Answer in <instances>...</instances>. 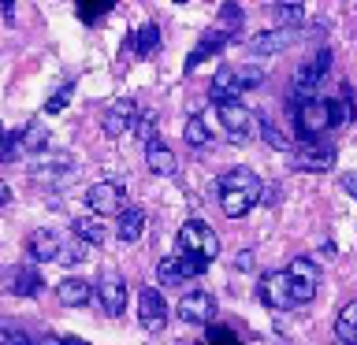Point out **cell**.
<instances>
[{"label": "cell", "mask_w": 357, "mask_h": 345, "mask_svg": "<svg viewBox=\"0 0 357 345\" xmlns=\"http://www.w3.org/2000/svg\"><path fill=\"white\" fill-rule=\"evenodd\" d=\"M220 208H223V216H231V219H242L245 211H250L257 200H261V178H257L250 167H234V171L227 175H220Z\"/></svg>", "instance_id": "cell-1"}, {"label": "cell", "mask_w": 357, "mask_h": 345, "mask_svg": "<svg viewBox=\"0 0 357 345\" xmlns=\"http://www.w3.org/2000/svg\"><path fill=\"white\" fill-rule=\"evenodd\" d=\"M175 249L178 256H197V260H205L212 264L220 256V238H216V230L208 227V223H201V219H190L183 230H178V241H175Z\"/></svg>", "instance_id": "cell-2"}, {"label": "cell", "mask_w": 357, "mask_h": 345, "mask_svg": "<svg viewBox=\"0 0 357 345\" xmlns=\"http://www.w3.org/2000/svg\"><path fill=\"white\" fill-rule=\"evenodd\" d=\"M287 275H290V294H294V305H309V300L317 297V286H320V267L312 264L309 256H298V260H290Z\"/></svg>", "instance_id": "cell-3"}, {"label": "cell", "mask_w": 357, "mask_h": 345, "mask_svg": "<svg viewBox=\"0 0 357 345\" xmlns=\"http://www.w3.org/2000/svg\"><path fill=\"white\" fill-rule=\"evenodd\" d=\"M257 294H261V305L275 308V312L294 308V294H290V275L287 271H268L261 278V286H257Z\"/></svg>", "instance_id": "cell-4"}, {"label": "cell", "mask_w": 357, "mask_h": 345, "mask_svg": "<svg viewBox=\"0 0 357 345\" xmlns=\"http://www.w3.org/2000/svg\"><path fill=\"white\" fill-rule=\"evenodd\" d=\"M212 316H216V297H212L208 289H190V294L178 300V319H183V323L208 327Z\"/></svg>", "instance_id": "cell-5"}, {"label": "cell", "mask_w": 357, "mask_h": 345, "mask_svg": "<svg viewBox=\"0 0 357 345\" xmlns=\"http://www.w3.org/2000/svg\"><path fill=\"white\" fill-rule=\"evenodd\" d=\"M298 134L305 141H317L324 130H331V119H328V100H305V104L298 108Z\"/></svg>", "instance_id": "cell-6"}, {"label": "cell", "mask_w": 357, "mask_h": 345, "mask_svg": "<svg viewBox=\"0 0 357 345\" xmlns=\"http://www.w3.org/2000/svg\"><path fill=\"white\" fill-rule=\"evenodd\" d=\"M86 204L93 208V216H119L123 208V186L119 182H93L86 189Z\"/></svg>", "instance_id": "cell-7"}, {"label": "cell", "mask_w": 357, "mask_h": 345, "mask_svg": "<svg viewBox=\"0 0 357 345\" xmlns=\"http://www.w3.org/2000/svg\"><path fill=\"white\" fill-rule=\"evenodd\" d=\"M134 122H138V104H134L130 97H123V100H116L105 115H100V127H105V134L108 138H123Z\"/></svg>", "instance_id": "cell-8"}, {"label": "cell", "mask_w": 357, "mask_h": 345, "mask_svg": "<svg viewBox=\"0 0 357 345\" xmlns=\"http://www.w3.org/2000/svg\"><path fill=\"white\" fill-rule=\"evenodd\" d=\"M216 111H220L223 130L231 134V141H245V138H250V130H253V111L250 108H242L238 100H227V104H216Z\"/></svg>", "instance_id": "cell-9"}, {"label": "cell", "mask_w": 357, "mask_h": 345, "mask_svg": "<svg viewBox=\"0 0 357 345\" xmlns=\"http://www.w3.org/2000/svg\"><path fill=\"white\" fill-rule=\"evenodd\" d=\"M328 67H331V52L328 49H317L309 56L305 63L298 67V74H294V86H298V93H312L320 82H324V74H328Z\"/></svg>", "instance_id": "cell-10"}, {"label": "cell", "mask_w": 357, "mask_h": 345, "mask_svg": "<svg viewBox=\"0 0 357 345\" xmlns=\"http://www.w3.org/2000/svg\"><path fill=\"white\" fill-rule=\"evenodd\" d=\"M167 319V305H164V294L153 286H145L138 294V323L145 330H160Z\"/></svg>", "instance_id": "cell-11"}, {"label": "cell", "mask_w": 357, "mask_h": 345, "mask_svg": "<svg viewBox=\"0 0 357 345\" xmlns=\"http://www.w3.org/2000/svg\"><path fill=\"white\" fill-rule=\"evenodd\" d=\"M294 167L298 171H328V167H335V145H301L294 152Z\"/></svg>", "instance_id": "cell-12"}, {"label": "cell", "mask_w": 357, "mask_h": 345, "mask_svg": "<svg viewBox=\"0 0 357 345\" xmlns=\"http://www.w3.org/2000/svg\"><path fill=\"white\" fill-rule=\"evenodd\" d=\"M93 294H97L100 308H105L108 316H119V312H123V305H127V282H123L119 275H112V271H108V275L97 282V289H93Z\"/></svg>", "instance_id": "cell-13"}, {"label": "cell", "mask_w": 357, "mask_h": 345, "mask_svg": "<svg viewBox=\"0 0 357 345\" xmlns=\"http://www.w3.org/2000/svg\"><path fill=\"white\" fill-rule=\"evenodd\" d=\"M294 41H298V30H283V26H275V30L257 33V38L250 41V52H253V56H275V52L290 49Z\"/></svg>", "instance_id": "cell-14"}, {"label": "cell", "mask_w": 357, "mask_h": 345, "mask_svg": "<svg viewBox=\"0 0 357 345\" xmlns=\"http://www.w3.org/2000/svg\"><path fill=\"white\" fill-rule=\"evenodd\" d=\"M71 171V156L67 152H45L38 163H33V182H60Z\"/></svg>", "instance_id": "cell-15"}, {"label": "cell", "mask_w": 357, "mask_h": 345, "mask_svg": "<svg viewBox=\"0 0 357 345\" xmlns=\"http://www.w3.org/2000/svg\"><path fill=\"white\" fill-rule=\"evenodd\" d=\"M60 249H63V241H60V234H56V230H33L30 234V256L38 264L60 260Z\"/></svg>", "instance_id": "cell-16"}, {"label": "cell", "mask_w": 357, "mask_h": 345, "mask_svg": "<svg viewBox=\"0 0 357 345\" xmlns=\"http://www.w3.org/2000/svg\"><path fill=\"white\" fill-rule=\"evenodd\" d=\"M56 297H60V305H67V308H82V305H89L93 289H89L86 278H63V282L56 286Z\"/></svg>", "instance_id": "cell-17"}, {"label": "cell", "mask_w": 357, "mask_h": 345, "mask_svg": "<svg viewBox=\"0 0 357 345\" xmlns=\"http://www.w3.org/2000/svg\"><path fill=\"white\" fill-rule=\"evenodd\" d=\"M145 163H149V171L153 175H175V167H178V160H175V152L167 149L164 141H153V145H145Z\"/></svg>", "instance_id": "cell-18"}, {"label": "cell", "mask_w": 357, "mask_h": 345, "mask_svg": "<svg viewBox=\"0 0 357 345\" xmlns=\"http://www.w3.org/2000/svg\"><path fill=\"white\" fill-rule=\"evenodd\" d=\"M142 230H145V211L138 204H127L119 211V238L123 241H138Z\"/></svg>", "instance_id": "cell-19"}, {"label": "cell", "mask_w": 357, "mask_h": 345, "mask_svg": "<svg viewBox=\"0 0 357 345\" xmlns=\"http://www.w3.org/2000/svg\"><path fill=\"white\" fill-rule=\"evenodd\" d=\"M41 289V271L33 264H22L15 267V278H11V294H19V297H33Z\"/></svg>", "instance_id": "cell-20"}, {"label": "cell", "mask_w": 357, "mask_h": 345, "mask_svg": "<svg viewBox=\"0 0 357 345\" xmlns=\"http://www.w3.org/2000/svg\"><path fill=\"white\" fill-rule=\"evenodd\" d=\"M231 38H227V33H220L216 26H212L208 33H205V38H201L197 41V49L194 52H190V60H186V67H190V71H194V67L201 63V60H205V56H212V52H220L223 49V45H227Z\"/></svg>", "instance_id": "cell-21"}, {"label": "cell", "mask_w": 357, "mask_h": 345, "mask_svg": "<svg viewBox=\"0 0 357 345\" xmlns=\"http://www.w3.org/2000/svg\"><path fill=\"white\" fill-rule=\"evenodd\" d=\"M19 138H22V149L26 152H49V127H45L41 119L26 122V127L19 130Z\"/></svg>", "instance_id": "cell-22"}, {"label": "cell", "mask_w": 357, "mask_h": 345, "mask_svg": "<svg viewBox=\"0 0 357 345\" xmlns=\"http://www.w3.org/2000/svg\"><path fill=\"white\" fill-rule=\"evenodd\" d=\"M105 223H100L97 216H78L75 219V238L82 245H105Z\"/></svg>", "instance_id": "cell-23"}, {"label": "cell", "mask_w": 357, "mask_h": 345, "mask_svg": "<svg viewBox=\"0 0 357 345\" xmlns=\"http://www.w3.org/2000/svg\"><path fill=\"white\" fill-rule=\"evenodd\" d=\"M130 45H134V52H138V56L156 52V49H160V26H156V22H142V26L134 30Z\"/></svg>", "instance_id": "cell-24"}, {"label": "cell", "mask_w": 357, "mask_h": 345, "mask_svg": "<svg viewBox=\"0 0 357 345\" xmlns=\"http://www.w3.org/2000/svg\"><path fill=\"white\" fill-rule=\"evenodd\" d=\"M335 334H339V342H354L357 345V300H350L339 319H335Z\"/></svg>", "instance_id": "cell-25"}, {"label": "cell", "mask_w": 357, "mask_h": 345, "mask_svg": "<svg viewBox=\"0 0 357 345\" xmlns=\"http://www.w3.org/2000/svg\"><path fill=\"white\" fill-rule=\"evenodd\" d=\"M231 82H234V93H250V89L264 86V71L261 67H238V71H231Z\"/></svg>", "instance_id": "cell-26"}, {"label": "cell", "mask_w": 357, "mask_h": 345, "mask_svg": "<svg viewBox=\"0 0 357 345\" xmlns=\"http://www.w3.org/2000/svg\"><path fill=\"white\" fill-rule=\"evenodd\" d=\"M183 134H186V141L194 145V149H205V145H212V134H208V122H205V115H190Z\"/></svg>", "instance_id": "cell-27"}, {"label": "cell", "mask_w": 357, "mask_h": 345, "mask_svg": "<svg viewBox=\"0 0 357 345\" xmlns=\"http://www.w3.org/2000/svg\"><path fill=\"white\" fill-rule=\"evenodd\" d=\"M238 26H242V8H238V4H223V8H220V19H216V30L227 33V38H234V33H238Z\"/></svg>", "instance_id": "cell-28"}, {"label": "cell", "mask_w": 357, "mask_h": 345, "mask_svg": "<svg viewBox=\"0 0 357 345\" xmlns=\"http://www.w3.org/2000/svg\"><path fill=\"white\" fill-rule=\"evenodd\" d=\"M354 115V104H350V89H342L339 100H328V119H331V130L342 127L346 119Z\"/></svg>", "instance_id": "cell-29"}, {"label": "cell", "mask_w": 357, "mask_h": 345, "mask_svg": "<svg viewBox=\"0 0 357 345\" xmlns=\"http://www.w3.org/2000/svg\"><path fill=\"white\" fill-rule=\"evenodd\" d=\"M275 19L283 30H298L301 19H305V8L301 4H275Z\"/></svg>", "instance_id": "cell-30"}, {"label": "cell", "mask_w": 357, "mask_h": 345, "mask_svg": "<svg viewBox=\"0 0 357 345\" xmlns=\"http://www.w3.org/2000/svg\"><path fill=\"white\" fill-rule=\"evenodd\" d=\"M19 156H26L19 134H0V163H11V160H19Z\"/></svg>", "instance_id": "cell-31"}, {"label": "cell", "mask_w": 357, "mask_h": 345, "mask_svg": "<svg viewBox=\"0 0 357 345\" xmlns=\"http://www.w3.org/2000/svg\"><path fill=\"white\" fill-rule=\"evenodd\" d=\"M134 130H138V141H142V145L160 141V138H156V115H153V111H138V122H134Z\"/></svg>", "instance_id": "cell-32"}, {"label": "cell", "mask_w": 357, "mask_h": 345, "mask_svg": "<svg viewBox=\"0 0 357 345\" xmlns=\"http://www.w3.org/2000/svg\"><path fill=\"white\" fill-rule=\"evenodd\" d=\"M156 278H160L164 286H178V282H183V271H178L175 256H164V260L156 264Z\"/></svg>", "instance_id": "cell-33"}, {"label": "cell", "mask_w": 357, "mask_h": 345, "mask_svg": "<svg viewBox=\"0 0 357 345\" xmlns=\"http://www.w3.org/2000/svg\"><path fill=\"white\" fill-rule=\"evenodd\" d=\"M71 93H75V86H67V82H63L49 100H45V115H56V111H63V108H67V100H71Z\"/></svg>", "instance_id": "cell-34"}, {"label": "cell", "mask_w": 357, "mask_h": 345, "mask_svg": "<svg viewBox=\"0 0 357 345\" xmlns=\"http://www.w3.org/2000/svg\"><path fill=\"white\" fill-rule=\"evenodd\" d=\"M261 134H264V141L272 145V149H279V152H287V149H290V138H287V134H283V130L275 127V122H268V119H264Z\"/></svg>", "instance_id": "cell-35"}, {"label": "cell", "mask_w": 357, "mask_h": 345, "mask_svg": "<svg viewBox=\"0 0 357 345\" xmlns=\"http://www.w3.org/2000/svg\"><path fill=\"white\" fill-rule=\"evenodd\" d=\"M175 260H178V271H183V278H197V275H205V260H197V256H178L175 252Z\"/></svg>", "instance_id": "cell-36"}, {"label": "cell", "mask_w": 357, "mask_h": 345, "mask_svg": "<svg viewBox=\"0 0 357 345\" xmlns=\"http://www.w3.org/2000/svg\"><path fill=\"white\" fill-rule=\"evenodd\" d=\"M201 345H242L238 338H234L231 330H223V327H208V334H205V342Z\"/></svg>", "instance_id": "cell-37"}, {"label": "cell", "mask_w": 357, "mask_h": 345, "mask_svg": "<svg viewBox=\"0 0 357 345\" xmlns=\"http://www.w3.org/2000/svg\"><path fill=\"white\" fill-rule=\"evenodd\" d=\"M112 4H78V15H82L86 22H97L100 15H108Z\"/></svg>", "instance_id": "cell-38"}, {"label": "cell", "mask_w": 357, "mask_h": 345, "mask_svg": "<svg viewBox=\"0 0 357 345\" xmlns=\"http://www.w3.org/2000/svg\"><path fill=\"white\" fill-rule=\"evenodd\" d=\"M78 260H82V241H71V245H63V249H60V264H67V267H71V264H78Z\"/></svg>", "instance_id": "cell-39"}, {"label": "cell", "mask_w": 357, "mask_h": 345, "mask_svg": "<svg viewBox=\"0 0 357 345\" xmlns=\"http://www.w3.org/2000/svg\"><path fill=\"white\" fill-rule=\"evenodd\" d=\"M253 260H257L253 249H242L238 256H234V267H238V271H253Z\"/></svg>", "instance_id": "cell-40"}, {"label": "cell", "mask_w": 357, "mask_h": 345, "mask_svg": "<svg viewBox=\"0 0 357 345\" xmlns=\"http://www.w3.org/2000/svg\"><path fill=\"white\" fill-rule=\"evenodd\" d=\"M342 189H346L350 197H357V171H354V175H342Z\"/></svg>", "instance_id": "cell-41"}, {"label": "cell", "mask_w": 357, "mask_h": 345, "mask_svg": "<svg viewBox=\"0 0 357 345\" xmlns=\"http://www.w3.org/2000/svg\"><path fill=\"white\" fill-rule=\"evenodd\" d=\"M4 204H11V186L0 178V208H4Z\"/></svg>", "instance_id": "cell-42"}, {"label": "cell", "mask_w": 357, "mask_h": 345, "mask_svg": "<svg viewBox=\"0 0 357 345\" xmlns=\"http://www.w3.org/2000/svg\"><path fill=\"white\" fill-rule=\"evenodd\" d=\"M38 345H60V338H56V334H45V338H41Z\"/></svg>", "instance_id": "cell-43"}, {"label": "cell", "mask_w": 357, "mask_h": 345, "mask_svg": "<svg viewBox=\"0 0 357 345\" xmlns=\"http://www.w3.org/2000/svg\"><path fill=\"white\" fill-rule=\"evenodd\" d=\"M60 345H89V342H82V338H60Z\"/></svg>", "instance_id": "cell-44"}]
</instances>
